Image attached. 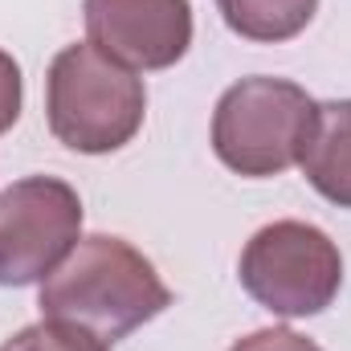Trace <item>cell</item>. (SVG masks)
Returning <instances> with one entry per match:
<instances>
[{
	"label": "cell",
	"mask_w": 351,
	"mask_h": 351,
	"mask_svg": "<svg viewBox=\"0 0 351 351\" xmlns=\"http://www.w3.org/2000/svg\"><path fill=\"white\" fill-rule=\"evenodd\" d=\"M147 90L135 70L94 45H66L45 78V114L58 143L82 156H106L143 127Z\"/></svg>",
	"instance_id": "cell-2"
},
{
	"label": "cell",
	"mask_w": 351,
	"mask_h": 351,
	"mask_svg": "<svg viewBox=\"0 0 351 351\" xmlns=\"http://www.w3.org/2000/svg\"><path fill=\"white\" fill-rule=\"evenodd\" d=\"M172 306V290L135 245L90 233L41 282V315L82 327L102 343H119Z\"/></svg>",
	"instance_id": "cell-1"
},
{
	"label": "cell",
	"mask_w": 351,
	"mask_h": 351,
	"mask_svg": "<svg viewBox=\"0 0 351 351\" xmlns=\"http://www.w3.org/2000/svg\"><path fill=\"white\" fill-rule=\"evenodd\" d=\"M82 200L66 180L25 176L0 192V286L45 282L82 241Z\"/></svg>",
	"instance_id": "cell-5"
},
{
	"label": "cell",
	"mask_w": 351,
	"mask_h": 351,
	"mask_svg": "<svg viewBox=\"0 0 351 351\" xmlns=\"http://www.w3.org/2000/svg\"><path fill=\"white\" fill-rule=\"evenodd\" d=\"M315 98L286 78H241L213 110V152L237 176L265 180L298 164Z\"/></svg>",
	"instance_id": "cell-3"
},
{
	"label": "cell",
	"mask_w": 351,
	"mask_h": 351,
	"mask_svg": "<svg viewBox=\"0 0 351 351\" xmlns=\"http://www.w3.org/2000/svg\"><path fill=\"white\" fill-rule=\"evenodd\" d=\"M21 119V66L0 49V135Z\"/></svg>",
	"instance_id": "cell-11"
},
{
	"label": "cell",
	"mask_w": 351,
	"mask_h": 351,
	"mask_svg": "<svg viewBox=\"0 0 351 351\" xmlns=\"http://www.w3.org/2000/svg\"><path fill=\"white\" fill-rule=\"evenodd\" d=\"M229 351H323L315 339L290 331V327H265V331H254L250 339L233 343Z\"/></svg>",
	"instance_id": "cell-10"
},
{
	"label": "cell",
	"mask_w": 351,
	"mask_h": 351,
	"mask_svg": "<svg viewBox=\"0 0 351 351\" xmlns=\"http://www.w3.org/2000/svg\"><path fill=\"white\" fill-rule=\"evenodd\" d=\"M241 286L282 319H306L335 302L343 286L339 245L306 221H274L241 250Z\"/></svg>",
	"instance_id": "cell-4"
},
{
	"label": "cell",
	"mask_w": 351,
	"mask_h": 351,
	"mask_svg": "<svg viewBox=\"0 0 351 351\" xmlns=\"http://www.w3.org/2000/svg\"><path fill=\"white\" fill-rule=\"evenodd\" d=\"M0 351H106V343L86 335L82 327L45 319V323H33V327L16 331Z\"/></svg>",
	"instance_id": "cell-9"
},
{
	"label": "cell",
	"mask_w": 351,
	"mask_h": 351,
	"mask_svg": "<svg viewBox=\"0 0 351 351\" xmlns=\"http://www.w3.org/2000/svg\"><path fill=\"white\" fill-rule=\"evenodd\" d=\"M298 164L319 196L351 208V98L315 106Z\"/></svg>",
	"instance_id": "cell-7"
},
{
	"label": "cell",
	"mask_w": 351,
	"mask_h": 351,
	"mask_svg": "<svg viewBox=\"0 0 351 351\" xmlns=\"http://www.w3.org/2000/svg\"><path fill=\"white\" fill-rule=\"evenodd\" d=\"M90 45L127 70H168L192 45L188 0H86Z\"/></svg>",
	"instance_id": "cell-6"
},
{
	"label": "cell",
	"mask_w": 351,
	"mask_h": 351,
	"mask_svg": "<svg viewBox=\"0 0 351 351\" xmlns=\"http://www.w3.org/2000/svg\"><path fill=\"white\" fill-rule=\"evenodd\" d=\"M217 8L237 37L274 45L298 37L311 25L319 0H217Z\"/></svg>",
	"instance_id": "cell-8"
}]
</instances>
